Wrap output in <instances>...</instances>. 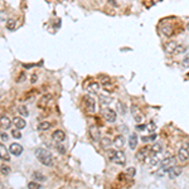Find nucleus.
<instances>
[{
	"label": "nucleus",
	"mask_w": 189,
	"mask_h": 189,
	"mask_svg": "<svg viewBox=\"0 0 189 189\" xmlns=\"http://www.w3.org/2000/svg\"><path fill=\"white\" fill-rule=\"evenodd\" d=\"M163 151V145L160 143H154L150 148H149V155L148 156H153V155H159Z\"/></svg>",
	"instance_id": "6e6552de"
},
{
	"label": "nucleus",
	"mask_w": 189,
	"mask_h": 189,
	"mask_svg": "<svg viewBox=\"0 0 189 189\" xmlns=\"http://www.w3.org/2000/svg\"><path fill=\"white\" fill-rule=\"evenodd\" d=\"M183 66H189V52H187L183 57Z\"/></svg>",
	"instance_id": "c9c22d12"
},
{
	"label": "nucleus",
	"mask_w": 189,
	"mask_h": 189,
	"mask_svg": "<svg viewBox=\"0 0 189 189\" xmlns=\"http://www.w3.org/2000/svg\"><path fill=\"white\" fill-rule=\"evenodd\" d=\"M148 155H149V148L148 146H144L143 149H140L136 153V159L139 160V162H144V160L148 158Z\"/></svg>",
	"instance_id": "9b49d317"
},
{
	"label": "nucleus",
	"mask_w": 189,
	"mask_h": 189,
	"mask_svg": "<svg viewBox=\"0 0 189 189\" xmlns=\"http://www.w3.org/2000/svg\"><path fill=\"white\" fill-rule=\"evenodd\" d=\"M131 115H132L134 120L137 124H140L143 121V114H141V111H140V109L136 106V105H132V106H131Z\"/></svg>",
	"instance_id": "9d476101"
},
{
	"label": "nucleus",
	"mask_w": 189,
	"mask_h": 189,
	"mask_svg": "<svg viewBox=\"0 0 189 189\" xmlns=\"http://www.w3.org/2000/svg\"><path fill=\"white\" fill-rule=\"evenodd\" d=\"M25 78H27V76H25V73L24 72H22L18 77H17V83H19V82H23V81H25Z\"/></svg>",
	"instance_id": "e433bc0d"
},
{
	"label": "nucleus",
	"mask_w": 189,
	"mask_h": 189,
	"mask_svg": "<svg viewBox=\"0 0 189 189\" xmlns=\"http://www.w3.org/2000/svg\"><path fill=\"white\" fill-rule=\"evenodd\" d=\"M0 173H2L3 175H8V174H10V166L9 165H2L0 166Z\"/></svg>",
	"instance_id": "c756f323"
},
{
	"label": "nucleus",
	"mask_w": 189,
	"mask_h": 189,
	"mask_svg": "<svg viewBox=\"0 0 189 189\" xmlns=\"http://www.w3.org/2000/svg\"><path fill=\"white\" fill-rule=\"evenodd\" d=\"M52 139L57 143H63L66 140V134L62 130H55L52 134Z\"/></svg>",
	"instance_id": "f8f14e48"
},
{
	"label": "nucleus",
	"mask_w": 189,
	"mask_h": 189,
	"mask_svg": "<svg viewBox=\"0 0 189 189\" xmlns=\"http://www.w3.org/2000/svg\"><path fill=\"white\" fill-rule=\"evenodd\" d=\"M37 78H38V77H37V73H34V74H32V78H30V82H32V83H36V82H37Z\"/></svg>",
	"instance_id": "58836bf2"
},
{
	"label": "nucleus",
	"mask_w": 189,
	"mask_h": 189,
	"mask_svg": "<svg viewBox=\"0 0 189 189\" xmlns=\"http://www.w3.org/2000/svg\"><path fill=\"white\" fill-rule=\"evenodd\" d=\"M177 46H178V44H177V42H174V40L168 42V43H165V44H164V49H165V52H166V53L173 54V53H174V51H175Z\"/></svg>",
	"instance_id": "f3484780"
},
{
	"label": "nucleus",
	"mask_w": 189,
	"mask_h": 189,
	"mask_svg": "<svg viewBox=\"0 0 189 189\" xmlns=\"http://www.w3.org/2000/svg\"><path fill=\"white\" fill-rule=\"evenodd\" d=\"M102 116H103V118L107 122H115L116 118H117L116 111L112 110V109H110V107H106V109L102 110Z\"/></svg>",
	"instance_id": "423d86ee"
},
{
	"label": "nucleus",
	"mask_w": 189,
	"mask_h": 189,
	"mask_svg": "<svg viewBox=\"0 0 189 189\" xmlns=\"http://www.w3.org/2000/svg\"><path fill=\"white\" fill-rule=\"evenodd\" d=\"M36 156L43 165H46V166L53 165V156L49 150H47L44 148H38V149H36Z\"/></svg>",
	"instance_id": "f257e3e1"
},
{
	"label": "nucleus",
	"mask_w": 189,
	"mask_h": 189,
	"mask_svg": "<svg viewBox=\"0 0 189 189\" xmlns=\"http://www.w3.org/2000/svg\"><path fill=\"white\" fill-rule=\"evenodd\" d=\"M32 177H33L34 181H38V183H42V181H46V180H47V178H46L40 172H34V173L32 174Z\"/></svg>",
	"instance_id": "4be33fe9"
},
{
	"label": "nucleus",
	"mask_w": 189,
	"mask_h": 189,
	"mask_svg": "<svg viewBox=\"0 0 189 189\" xmlns=\"http://www.w3.org/2000/svg\"><path fill=\"white\" fill-rule=\"evenodd\" d=\"M187 29H188V30H189V24H188V25H187Z\"/></svg>",
	"instance_id": "37998d69"
},
{
	"label": "nucleus",
	"mask_w": 189,
	"mask_h": 189,
	"mask_svg": "<svg viewBox=\"0 0 189 189\" xmlns=\"http://www.w3.org/2000/svg\"><path fill=\"white\" fill-rule=\"evenodd\" d=\"M184 52H185V47L184 46H177L175 51H174L173 54H181V53H184Z\"/></svg>",
	"instance_id": "72a5a7b5"
},
{
	"label": "nucleus",
	"mask_w": 189,
	"mask_h": 189,
	"mask_svg": "<svg viewBox=\"0 0 189 189\" xmlns=\"http://www.w3.org/2000/svg\"><path fill=\"white\" fill-rule=\"evenodd\" d=\"M181 172H183V169H181L180 166H172V168H169V169L166 170V173H168V177H169L170 179H175V178H178L180 174H181Z\"/></svg>",
	"instance_id": "1a4fd4ad"
},
{
	"label": "nucleus",
	"mask_w": 189,
	"mask_h": 189,
	"mask_svg": "<svg viewBox=\"0 0 189 189\" xmlns=\"http://www.w3.org/2000/svg\"><path fill=\"white\" fill-rule=\"evenodd\" d=\"M107 156L112 163L117 165H125L126 163V156L125 154L120 150H114V149H109L107 150Z\"/></svg>",
	"instance_id": "f03ea898"
},
{
	"label": "nucleus",
	"mask_w": 189,
	"mask_h": 189,
	"mask_svg": "<svg viewBox=\"0 0 189 189\" xmlns=\"http://www.w3.org/2000/svg\"><path fill=\"white\" fill-rule=\"evenodd\" d=\"M178 159L180 162L189 160V143H185L180 146V149L178 150Z\"/></svg>",
	"instance_id": "39448f33"
},
{
	"label": "nucleus",
	"mask_w": 189,
	"mask_h": 189,
	"mask_svg": "<svg viewBox=\"0 0 189 189\" xmlns=\"http://www.w3.org/2000/svg\"><path fill=\"white\" fill-rule=\"evenodd\" d=\"M0 189H5V187L3 185V183H0Z\"/></svg>",
	"instance_id": "79ce46f5"
},
{
	"label": "nucleus",
	"mask_w": 189,
	"mask_h": 189,
	"mask_svg": "<svg viewBox=\"0 0 189 189\" xmlns=\"http://www.w3.org/2000/svg\"><path fill=\"white\" fill-rule=\"evenodd\" d=\"M125 143H126V140H125L124 135H121V134H120V135H116V136H115V139H114V141H112V144L116 146L117 149L124 148Z\"/></svg>",
	"instance_id": "ddd939ff"
},
{
	"label": "nucleus",
	"mask_w": 189,
	"mask_h": 189,
	"mask_svg": "<svg viewBox=\"0 0 189 189\" xmlns=\"http://www.w3.org/2000/svg\"><path fill=\"white\" fill-rule=\"evenodd\" d=\"M99 88H100V85H99V83H96V82L90 83V86L87 87V90L90 91V92H93V93L99 92Z\"/></svg>",
	"instance_id": "b1692460"
},
{
	"label": "nucleus",
	"mask_w": 189,
	"mask_h": 189,
	"mask_svg": "<svg viewBox=\"0 0 189 189\" xmlns=\"http://www.w3.org/2000/svg\"><path fill=\"white\" fill-rule=\"evenodd\" d=\"M13 124L15 125V128L18 130H22V129H24L25 126H27V122H25V120H24L23 117H15L13 120Z\"/></svg>",
	"instance_id": "6ab92c4d"
},
{
	"label": "nucleus",
	"mask_w": 189,
	"mask_h": 189,
	"mask_svg": "<svg viewBox=\"0 0 189 189\" xmlns=\"http://www.w3.org/2000/svg\"><path fill=\"white\" fill-rule=\"evenodd\" d=\"M83 105H85V109L87 112L90 114H93L95 110H96V101L93 97H91L90 95H86L83 97Z\"/></svg>",
	"instance_id": "20e7f679"
},
{
	"label": "nucleus",
	"mask_w": 189,
	"mask_h": 189,
	"mask_svg": "<svg viewBox=\"0 0 189 189\" xmlns=\"http://www.w3.org/2000/svg\"><path fill=\"white\" fill-rule=\"evenodd\" d=\"M42 188V185H40V183H38V181H29L28 183V189H40Z\"/></svg>",
	"instance_id": "c85d7f7f"
},
{
	"label": "nucleus",
	"mask_w": 189,
	"mask_h": 189,
	"mask_svg": "<svg viewBox=\"0 0 189 189\" xmlns=\"http://www.w3.org/2000/svg\"><path fill=\"white\" fill-rule=\"evenodd\" d=\"M146 129H148L150 132H154V131L156 130V125L154 124V122H149V124H148V126H146Z\"/></svg>",
	"instance_id": "f704fd0d"
},
{
	"label": "nucleus",
	"mask_w": 189,
	"mask_h": 189,
	"mask_svg": "<svg viewBox=\"0 0 189 189\" xmlns=\"http://www.w3.org/2000/svg\"><path fill=\"white\" fill-rule=\"evenodd\" d=\"M174 164H175V158L174 156H165L162 162L159 163L160 165V170L158 172V175L160 177V174H163L164 172H166L169 168H172Z\"/></svg>",
	"instance_id": "7ed1b4c3"
},
{
	"label": "nucleus",
	"mask_w": 189,
	"mask_h": 189,
	"mask_svg": "<svg viewBox=\"0 0 189 189\" xmlns=\"http://www.w3.org/2000/svg\"><path fill=\"white\" fill-rule=\"evenodd\" d=\"M162 32L164 33V36H166V37H170V36H173V27H172V24H163L162 25Z\"/></svg>",
	"instance_id": "412c9836"
},
{
	"label": "nucleus",
	"mask_w": 189,
	"mask_h": 189,
	"mask_svg": "<svg viewBox=\"0 0 189 189\" xmlns=\"http://www.w3.org/2000/svg\"><path fill=\"white\" fill-rule=\"evenodd\" d=\"M17 28V20L15 19H8L6 20V29L8 30H14Z\"/></svg>",
	"instance_id": "5701e85b"
},
{
	"label": "nucleus",
	"mask_w": 189,
	"mask_h": 189,
	"mask_svg": "<svg viewBox=\"0 0 189 189\" xmlns=\"http://www.w3.org/2000/svg\"><path fill=\"white\" fill-rule=\"evenodd\" d=\"M51 122H48V121H43V122H40L39 125H38V129L40 130V131H47V130H49L51 129Z\"/></svg>",
	"instance_id": "393cba45"
},
{
	"label": "nucleus",
	"mask_w": 189,
	"mask_h": 189,
	"mask_svg": "<svg viewBox=\"0 0 189 189\" xmlns=\"http://www.w3.org/2000/svg\"><path fill=\"white\" fill-rule=\"evenodd\" d=\"M126 175H128L129 178H134L135 177V174H136V169L134 166H130V168H128V169H126Z\"/></svg>",
	"instance_id": "bb28decb"
},
{
	"label": "nucleus",
	"mask_w": 189,
	"mask_h": 189,
	"mask_svg": "<svg viewBox=\"0 0 189 189\" xmlns=\"http://www.w3.org/2000/svg\"><path fill=\"white\" fill-rule=\"evenodd\" d=\"M91 136H92V139L93 140H100L101 137H100V131H99V129H91Z\"/></svg>",
	"instance_id": "cd10ccee"
},
{
	"label": "nucleus",
	"mask_w": 189,
	"mask_h": 189,
	"mask_svg": "<svg viewBox=\"0 0 189 189\" xmlns=\"http://www.w3.org/2000/svg\"><path fill=\"white\" fill-rule=\"evenodd\" d=\"M116 107H117V111H118V112H120L121 115H126V112H128V107H126V105L122 103V102H118Z\"/></svg>",
	"instance_id": "a878e982"
},
{
	"label": "nucleus",
	"mask_w": 189,
	"mask_h": 189,
	"mask_svg": "<svg viewBox=\"0 0 189 189\" xmlns=\"http://www.w3.org/2000/svg\"><path fill=\"white\" fill-rule=\"evenodd\" d=\"M18 112L20 115H23V116H28V115H29V112H28V110H27V107L24 106V105H20V106H18Z\"/></svg>",
	"instance_id": "7c9ffc66"
},
{
	"label": "nucleus",
	"mask_w": 189,
	"mask_h": 189,
	"mask_svg": "<svg viewBox=\"0 0 189 189\" xmlns=\"http://www.w3.org/2000/svg\"><path fill=\"white\" fill-rule=\"evenodd\" d=\"M156 139V135L155 134H154V132H153V134L149 136V140H150V141H154V140H155Z\"/></svg>",
	"instance_id": "ea45409f"
},
{
	"label": "nucleus",
	"mask_w": 189,
	"mask_h": 189,
	"mask_svg": "<svg viewBox=\"0 0 189 189\" xmlns=\"http://www.w3.org/2000/svg\"><path fill=\"white\" fill-rule=\"evenodd\" d=\"M0 137H2L3 141H8V140H9V136H8L6 132H2V134H0Z\"/></svg>",
	"instance_id": "4c0bfd02"
},
{
	"label": "nucleus",
	"mask_w": 189,
	"mask_h": 189,
	"mask_svg": "<svg viewBox=\"0 0 189 189\" xmlns=\"http://www.w3.org/2000/svg\"><path fill=\"white\" fill-rule=\"evenodd\" d=\"M0 126L6 130V129H9L10 126H11V120H10V117H8L6 115H3L2 117H0Z\"/></svg>",
	"instance_id": "dca6fc26"
},
{
	"label": "nucleus",
	"mask_w": 189,
	"mask_h": 189,
	"mask_svg": "<svg viewBox=\"0 0 189 189\" xmlns=\"http://www.w3.org/2000/svg\"><path fill=\"white\" fill-rule=\"evenodd\" d=\"M145 129H146V126H145V125H137V130L143 131V130H145Z\"/></svg>",
	"instance_id": "a19ab883"
},
{
	"label": "nucleus",
	"mask_w": 189,
	"mask_h": 189,
	"mask_svg": "<svg viewBox=\"0 0 189 189\" xmlns=\"http://www.w3.org/2000/svg\"><path fill=\"white\" fill-rule=\"evenodd\" d=\"M52 95L49 93H47V95H43L40 97V100H39V107H47L48 105H49V102L52 101Z\"/></svg>",
	"instance_id": "4468645a"
},
{
	"label": "nucleus",
	"mask_w": 189,
	"mask_h": 189,
	"mask_svg": "<svg viewBox=\"0 0 189 189\" xmlns=\"http://www.w3.org/2000/svg\"><path fill=\"white\" fill-rule=\"evenodd\" d=\"M100 146L105 150H109L111 146H112V141H111V139H109V137H101L100 139Z\"/></svg>",
	"instance_id": "aec40b11"
},
{
	"label": "nucleus",
	"mask_w": 189,
	"mask_h": 189,
	"mask_svg": "<svg viewBox=\"0 0 189 189\" xmlns=\"http://www.w3.org/2000/svg\"><path fill=\"white\" fill-rule=\"evenodd\" d=\"M137 141H139L137 135L135 134V132H132V134L130 135V137H129V148L131 150H134L136 146H137Z\"/></svg>",
	"instance_id": "a211bd4d"
},
{
	"label": "nucleus",
	"mask_w": 189,
	"mask_h": 189,
	"mask_svg": "<svg viewBox=\"0 0 189 189\" xmlns=\"http://www.w3.org/2000/svg\"><path fill=\"white\" fill-rule=\"evenodd\" d=\"M57 148V151L61 154V155H63V154H66V146L65 145H62L61 143H58V145L55 146Z\"/></svg>",
	"instance_id": "473e14b6"
},
{
	"label": "nucleus",
	"mask_w": 189,
	"mask_h": 189,
	"mask_svg": "<svg viewBox=\"0 0 189 189\" xmlns=\"http://www.w3.org/2000/svg\"><path fill=\"white\" fill-rule=\"evenodd\" d=\"M23 146L20 145V144H18V143H13V144H10V148H9V151H10V154L11 155H14V156H20L22 155V153H23Z\"/></svg>",
	"instance_id": "0eeeda50"
},
{
	"label": "nucleus",
	"mask_w": 189,
	"mask_h": 189,
	"mask_svg": "<svg viewBox=\"0 0 189 189\" xmlns=\"http://www.w3.org/2000/svg\"><path fill=\"white\" fill-rule=\"evenodd\" d=\"M11 136L14 137V139H20L22 137V132H20V130H18V129H14V130H11Z\"/></svg>",
	"instance_id": "2f4dec72"
},
{
	"label": "nucleus",
	"mask_w": 189,
	"mask_h": 189,
	"mask_svg": "<svg viewBox=\"0 0 189 189\" xmlns=\"http://www.w3.org/2000/svg\"><path fill=\"white\" fill-rule=\"evenodd\" d=\"M0 159L4 160V162H9L10 160L9 151L5 148V145H3V144H0Z\"/></svg>",
	"instance_id": "2eb2a0df"
}]
</instances>
